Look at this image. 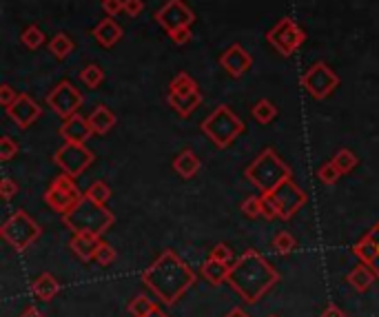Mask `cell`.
Wrapping results in <instances>:
<instances>
[{"mask_svg": "<svg viewBox=\"0 0 379 317\" xmlns=\"http://www.w3.org/2000/svg\"><path fill=\"white\" fill-rule=\"evenodd\" d=\"M191 27H180V29H175V31H171L169 34V38H171L175 45H186L188 40H191Z\"/></svg>", "mask_w": 379, "mask_h": 317, "instance_id": "cell-42", "label": "cell"}, {"mask_svg": "<svg viewBox=\"0 0 379 317\" xmlns=\"http://www.w3.org/2000/svg\"><path fill=\"white\" fill-rule=\"evenodd\" d=\"M167 102L180 118H188L193 111L202 105V93L197 82L188 73H178L169 85Z\"/></svg>", "mask_w": 379, "mask_h": 317, "instance_id": "cell-6", "label": "cell"}, {"mask_svg": "<svg viewBox=\"0 0 379 317\" xmlns=\"http://www.w3.org/2000/svg\"><path fill=\"white\" fill-rule=\"evenodd\" d=\"M0 195H3L5 202H9L14 195H18V184L12 178H5L3 182H0Z\"/></svg>", "mask_w": 379, "mask_h": 317, "instance_id": "cell-40", "label": "cell"}, {"mask_svg": "<svg viewBox=\"0 0 379 317\" xmlns=\"http://www.w3.org/2000/svg\"><path fill=\"white\" fill-rule=\"evenodd\" d=\"M211 259H215V262H224V264H231L233 262V249L229 244H224V242H220V244H215L211 249V255H208Z\"/></svg>", "mask_w": 379, "mask_h": 317, "instance_id": "cell-37", "label": "cell"}, {"mask_svg": "<svg viewBox=\"0 0 379 317\" xmlns=\"http://www.w3.org/2000/svg\"><path fill=\"white\" fill-rule=\"evenodd\" d=\"M262 218H267L269 222L280 220L278 207H276V202H273V198L269 193H262Z\"/></svg>", "mask_w": 379, "mask_h": 317, "instance_id": "cell-38", "label": "cell"}, {"mask_svg": "<svg viewBox=\"0 0 379 317\" xmlns=\"http://www.w3.org/2000/svg\"><path fill=\"white\" fill-rule=\"evenodd\" d=\"M333 162H335V166L339 171H342V175L344 173H350L357 166V155L355 153H350L348 149H339V151L335 153V157H333Z\"/></svg>", "mask_w": 379, "mask_h": 317, "instance_id": "cell-30", "label": "cell"}, {"mask_svg": "<svg viewBox=\"0 0 379 317\" xmlns=\"http://www.w3.org/2000/svg\"><path fill=\"white\" fill-rule=\"evenodd\" d=\"M368 238H371V242L375 244V262H373V268H375V273L379 275V222L377 225L366 233Z\"/></svg>", "mask_w": 379, "mask_h": 317, "instance_id": "cell-43", "label": "cell"}, {"mask_svg": "<svg viewBox=\"0 0 379 317\" xmlns=\"http://www.w3.org/2000/svg\"><path fill=\"white\" fill-rule=\"evenodd\" d=\"M142 282H145L156 295H160L162 302L173 304L178 297L195 282V275L191 268L186 266L184 259H180L173 251H164V253L142 273Z\"/></svg>", "mask_w": 379, "mask_h": 317, "instance_id": "cell-1", "label": "cell"}, {"mask_svg": "<svg viewBox=\"0 0 379 317\" xmlns=\"http://www.w3.org/2000/svg\"><path fill=\"white\" fill-rule=\"evenodd\" d=\"M21 317H45V315H42L40 311H38L36 306H29V309H27Z\"/></svg>", "mask_w": 379, "mask_h": 317, "instance_id": "cell-46", "label": "cell"}, {"mask_svg": "<svg viewBox=\"0 0 379 317\" xmlns=\"http://www.w3.org/2000/svg\"><path fill=\"white\" fill-rule=\"evenodd\" d=\"M306 40L304 29L293 21V18H282L267 31V42L280 55H293Z\"/></svg>", "mask_w": 379, "mask_h": 317, "instance_id": "cell-8", "label": "cell"}, {"mask_svg": "<svg viewBox=\"0 0 379 317\" xmlns=\"http://www.w3.org/2000/svg\"><path fill=\"white\" fill-rule=\"evenodd\" d=\"M45 40H47V36H45V31L38 25L25 27L23 34H21V42L27 47V49H32V51L40 49V47L45 45Z\"/></svg>", "mask_w": 379, "mask_h": 317, "instance_id": "cell-28", "label": "cell"}, {"mask_svg": "<svg viewBox=\"0 0 379 317\" xmlns=\"http://www.w3.org/2000/svg\"><path fill=\"white\" fill-rule=\"evenodd\" d=\"M375 268L373 266H368V264H359V266H355L353 271L348 273V284L355 288L357 293H364V291H368L371 288V284H373V279H375Z\"/></svg>", "mask_w": 379, "mask_h": 317, "instance_id": "cell-22", "label": "cell"}, {"mask_svg": "<svg viewBox=\"0 0 379 317\" xmlns=\"http://www.w3.org/2000/svg\"><path fill=\"white\" fill-rule=\"evenodd\" d=\"M158 309L156 302H151L147 295H138L134 302L129 304V313L134 317H147Z\"/></svg>", "mask_w": 379, "mask_h": 317, "instance_id": "cell-29", "label": "cell"}, {"mask_svg": "<svg viewBox=\"0 0 379 317\" xmlns=\"http://www.w3.org/2000/svg\"><path fill=\"white\" fill-rule=\"evenodd\" d=\"M62 222L73 233H96V236H102L104 231L113 227L116 218L104 204H98L87 195H82V200L71 211L62 213Z\"/></svg>", "mask_w": 379, "mask_h": 317, "instance_id": "cell-4", "label": "cell"}, {"mask_svg": "<svg viewBox=\"0 0 379 317\" xmlns=\"http://www.w3.org/2000/svg\"><path fill=\"white\" fill-rule=\"evenodd\" d=\"M317 178L324 182V184H335L339 178H342V171L337 169L333 160H328L326 164H321L317 169Z\"/></svg>", "mask_w": 379, "mask_h": 317, "instance_id": "cell-34", "label": "cell"}, {"mask_svg": "<svg viewBox=\"0 0 379 317\" xmlns=\"http://www.w3.org/2000/svg\"><path fill=\"white\" fill-rule=\"evenodd\" d=\"M32 291H34V295L38 297V300L49 302V300H53V295L60 291V284L51 273H42L38 279H34Z\"/></svg>", "mask_w": 379, "mask_h": 317, "instance_id": "cell-23", "label": "cell"}, {"mask_svg": "<svg viewBox=\"0 0 379 317\" xmlns=\"http://www.w3.org/2000/svg\"><path fill=\"white\" fill-rule=\"evenodd\" d=\"M18 151H21V147H18V142L12 136L0 138V160H3V162L14 160V157L18 155Z\"/></svg>", "mask_w": 379, "mask_h": 317, "instance_id": "cell-33", "label": "cell"}, {"mask_svg": "<svg viewBox=\"0 0 379 317\" xmlns=\"http://www.w3.org/2000/svg\"><path fill=\"white\" fill-rule=\"evenodd\" d=\"M40 233H42V229L38 227L25 211H16L14 216L3 225V229H0L3 240L9 242L16 251L29 249L34 242L40 238Z\"/></svg>", "mask_w": 379, "mask_h": 317, "instance_id": "cell-7", "label": "cell"}, {"mask_svg": "<svg viewBox=\"0 0 379 317\" xmlns=\"http://www.w3.org/2000/svg\"><path fill=\"white\" fill-rule=\"evenodd\" d=\"M100 244H102V240H100V236H96V233H73L69 249L80 259L89 262V259L96 257V251L100 249Z\"/></svg>", "mask_w": 379, "mask_h": 317, "instance_id": "cell-19", "label": "cell"}, {"mask_svg": "<svg viewBox=\"0 0 379 317\" xmlns=\"http://www.w3.org/2000/svg\"><path fill=\"white\" fill-rule=\"evenodd\" d=\"M156 23L162 27L167 34H171L180 27H193L195 14L191 12L184 0H167V5L156 12Z\"/></svg>", "mask_w": 379, "mask_h": 317, "instance_id": "cell-13", "label": "cell"}, {"mask_svg": "<svg viewBox=\"0 0 379 317\" xmlns=\"http://www.w3.org/2000/svg\"><path fill=\"white\" fill-rule=\"evenodd\" d=\"M56 164L60 166L62 173L71 175V178H78L80 173H84L96 160L91 149L87 144H75V142H64L53 155Z\"/></svg>", "mask_w": 379, "mask_h": 317, "instance_id": "cell-12", "label": "cell"}, {"mask_svg": "<svg viewBox=\"0 0 379 317\" xmlns=\"http://www.w3.org/2000/svg\"><path fill=\"white\" fill-rule=\"evenodd\" d=\"M102 9L107 16H118L125 12V0H102Z\"/></svg>", "mask_w": 379, "mask_h": 317, "instance_id": "cell-41", "label": "cell"}, {"mask_svg": "<svg viewBox=\"0 0 379 317\" xmlns=\"http://www.w3.org/2000/svg\"><path fill=\"white\" fill-rule=\"evenodd\" d=\"M269 195L273 198V202H276L280 220H291L306 204V193L302 191L293 180L284 182L282 186H278V189Z\"/></svg>", "mask_w": 379, "mask_h": 317, "instance_id": "cell-14", "label": "cell"}, {"mask_svg": "<svg viewBox=\"0 0 379 317\" xmlns=\"http://www.w3.org/2000/svg\"><path fill=\"white\" fill-rule=\"evenodd\" d=\"M220 67L229 73L231 78H242L246 71H251L253 67V58L251 53L244 49L242 45H231L229 49H226L222 55H220Z\"/></svg>", "mask_w": 379, "mask_h": 317, "instance_id": "cell-16", "label": "cell"}, {"mask_svg": "<svg viewBox=\"0 0 379 317\" xmlns=\"http://www.w3.org/2000/svg\"><path fill=\"white\" fill-rule=\"evenodd\" d=\"M91 36L96 38V42L104 49H111V47H116L120 40H122V27L113 21L111 16H107L104 21H100L96 27H93Z\"/></svg>", "mask_w": 379, "mask_h": 317, "instance_id": "cell-18", "label": "cell"}, {"mask_svg": "<svg viewBox=\"0 0 379 317\" xmlns=\"http://www.w3.org/2000/svg\"><path fill=\"white\" fill-rule=\"evenodd\" d=\"M7 116L12 118L21 129H29L36 123V120L42 116V107L38 105V102L32 96H27V93H21L14 105L7 107Z\"/></svg>", "mask_w": 379, "mask_h": 317, "instance_id": "cell-15", "label": "cell"}, {"mask_svg": "<svg viewBox=\"0 0 379 317\" xmlns=\"http://www.w3.org/2000/svg\"><path fill=\"white\" fill-rule=\"evenodd\" d=\"M321 317H346V313L339 309L337 304H328L324 309V313H321Z\"/></svg>", "mask_w": 379, "mask_h": 317, "instance_id": "cell-45", "label": "cell"}, {"mask_svg": "<svg viewBox=\"0 0 379 317\" xmlns=\"http://www.w3.org/2000/svg\"><path fill=\"white\" fill-rule=\"evenodd\" d=\"M87 198H91L93 202H98V204H107L109 200H111V189H109V184L107 182H102V180H98V182H93L89 189H87Z\"/></svg>", "mask_w": 379, "mask_h": 317, "instance_id": "cell-32", "label": "cell"}, {"mask_svg": "<svg viewBox=\"0 0 379 317\" xmlns=\"http://www.w3.org/2000/svg\"><path fill=\"white\" fill-rule=\"evenodd\" d=\"M271 246L276 249L280 255H289L291 251L295 249V238H293L289 231H280L276 233V238H273Z\"/></svg>", "mask_w": 379, "mask_h": 317, "instance_id": "cell-31", "label": "cell"}, {"mask_svg": "<svg viewBox=\"0 0 379 317\" xmlns=\"http://www.w3.org/2000/svg\"><path fill=\"white\" fill-rule=\"evenodd\" d=\"M89 125H91L93 134H96V136H104V134L111 131L113 125H116V114H113V111H111L109 107L98 105L96 109L91 111Z\"/></svg>", "mask_w": 379, "mask_h": 317, "instance_id": "cell-20", "label": "cell"}, {"mask_svg": "<svg viewBox=\"0 0 379 317\" xmlns=\"http://www.w3.org/2000/svg\"><path fill=\"white\" fill-rule=\"evenodd\" d=\"M173 171L184 180H191L193 175L200 171V157H197L191 149H184L182 153L175 155L173 160Z\"/></svg>", "mask_w": 379, "mask_h": 317, "instance_id": "cell-21", "label": "cell"}, {"mask_svg": "<svg viewBox=\"0 0 379 317\" xmlns=\"http://www.w3.org/2000/svg\"><path fill=\"white\" fill-rule=\"evenodd\" d=\"M229 273H231V266L224 264V262H215V259L208 257V262L202 266V275L208 279L211 284H222L229 279Z\"/></svg>", "mask_w": 379, "mask_h": 317, "instance_id": "cell-24", "label": "cell"}, {"mask_svg": "<svg viewBox=\"0 0 379 317\" xmlns=\"http://www.w3.org/2000/svg\"><path fill=\"white\" fill-rule=\"evenodd\" d=\"M142 12H145V3H142V0H125V14L127 16L136 18Z\"/></svg>", "mask_w": 379, "mask_h": 317, "instance_id": "cell-44", "label": "cell"}, {"mask_svg": "<svg viewBox=\"0 0 379 317\" xmlns=\"http://www.w3.org/2000/svg\"><path fill=\"white\" fill-rule=\"evenodd\" d=\"M93 262H98L100 266H109L116 262V249H113L111 244H107V242H102L100 249L96 251V257H93Z\"/></svg>", "mask_w": 379, "mask_h": 317, "instance_id": "cell-35", "label": "cell"}, {"mask_svg": "<svg viewBox=\"0 0 379 317\" xmlns=\"http://www.w3.org/2000/svg\"><path fill=\"white\" fill-rule=\"evenodd\" d=\"M47 107H49L56 116L67 120L78 114V109L82 107V93L80 89H75L71 80H60L58 85L47 93Z\"/></svg>", "mask_w": 379, "mask_h": 317, "instance_id": "cell-11", "label": "cell"}, {"mask_svg": "<svg viewBox=\"0 0 379 317\" xmlns=\"http://www.w3.org/2000/svg\"><path fill=\"white\" fill-rule=\"evenodd\" d=\"M18 96H21V93H18L12 85H9V82H3V85H0V105H3L5 109L12 107L14 102L18 100Z\"/></svg>", "mask_w": 379, "mask_h": 317, "instance_id": "cell-39", "label": "cell"}, {"mask_svg": "<svg viewBox=\"0 0 379 317\" xmlns=\"http://www.w3.org/2000/svg\"><path fill=\"white\" fill-rule=\"evenodd\" d=\"M147 317H167V315H164L162 311H160V309H156L154 313H151V315H147Z\"/></svg>", "mask_w": 379, "mask_h": 317, "instance_id": "cell-48", "label": "cell"}, {"mask_svg": "<svg viewBox=\"0 0 379 317\" xmlns=\"http://www.w3.org/2000/svg\"><path fill=\"white\" fill-rule=\"evenodd\" d=\"M202 134L211 140L217 149H226L231 147L235 140L244 134V123L235 116V111L231 107L220 105L213 114H208L202 120Z\"/></svg>", "mask_w": 379, "mask_h": 317, "instance_id": "cell-5", "label": "cell"}, {"mask_svg": "<svg viewBox=\"0 0 379 317\" xmlns=\"http://www.w3.org/2000/svg\"><path fill=\"white\" fill-rule=\"evenodd\" d=\"M93 136V129L89 125V118L82 116H71L60 125V138L64 142H75V144H84L89 142V138Z\"/></svg>", "mask_w": 379, "mask_h": 317, "instance_id": "cell-17", "label": "cell"}, {"mask_svg": "<svg viewBox=\"0 0 379 317\" xmlns=\"http://www.w3.org/2000/svg\"><path fill=\"white\" fill-rule=\"evenodd\" d=\"M339 85H342V80H339V76L326 62L310 64L308 71L302 76V87H304L308 91V96L315 100L330 98L339 89Z\"/></svg>", "mask_w": 379, "mask_h": 317, "instance_id": "cell-9", "label": "cell"}, {"mask_svg": "<svg viewBox=\"0 0 379 317\" xmlns=\"http://www.w3.org/2000/svg\"><path fill=\"white\" fill-rule=\"evenodd\" d=\"M80 200H82V193L78 189V184H75V180L71 178V175H67V173L58 175V178L51 182V186L45 193L47 207L53 209V211H58V213L71 211Z\"/></svg>", "mask_w": 379, "mask_h": 317, "instance_id": "cell-10", "label": "cell"}, {"mask_svg": "<svg viewBox=\"0 0 379 317\" xmlns=\"http://www.w3.org/2000/svg\"><path fill=\"white\" fill-rule=\"evenodd\" d=\"M78 78L87 89H98L102 85V80H104V71H102L100 64L91 62V64H87V67H82V71L78 73Z\"/></svg>", "mask_w": 379, "mask_h": 317, "instance_id": "cell-27", "label": "cell"}, {"mask_svg": "<svg viewBox=\"0 0 379 317\" xmlns=\"http://www.w3.org/2000/svg\"><path fill=\"white\" fill-rule=\"evenodd\" d=\"M278 277L280 275L276 268H273L258 251L249 249L238 262H235V266H231V273L226 282H229L244 300L258 302L260 297L278 282Z\"/></svg>", "mask_w": 379, "mask_h": 317, "instance_id": "cell-2", "label": "cell"}, {"mask_svg": "<svg viewBox=\"0 0 379 317\" xmlns=\"http://www.w3.org/2000/svg\"><path fill=\"white\" fill-rule=\"evenodd\" d=\"M244 175L249 178L251 184H255L262 193H273L293 178L291 166L282 160V157L273 151V149H264V151L255 157V160L246 166Z\"/></svg>", "mask_w": 379, "mask_h": 317, "instance_id": "cell-3", "label": "cell"}, {"mask_svg": "<svg viewBox=\"0 0 379 317\" xmlns=\"http://www.w3.org/2000/svg\"><path fill=\"white\" fill-rule=\"evenodd\" d=\"M75 49V45H73V40L69 38L67 34H56L53 38H51V42H49V53L53 55L56 60H64V58H69L71 55V51Z\"/></svg>", "mask_w": 379, "mask_h": 317, "instance_id": "cell-26", "label": "cell"}, {"mask_svg": "<svg viewBox=\"0 0 379 317\" xmlns=\"http://www.w3.org/2000/svg\"><path fill=\"white\" fill-rule=\"evenodd\" d=\"M226 317H249V315H246L242 309H233V311H231L229 315H226Z\"/></svg>", "mask_w": 379, "mask_h": 317, "instance_id": "cell-47", "label": "cell"}, {"mask_svg": "<svg viewBox=\"0 0 379 317\" xmlns=\"http://www.w3.org/2000/svg\"><path fill=\"white\" fill-rule=\"evenodd\" d=\"M253 118H255V123H260V125H271L273 120L278 118V107H276V102H271L267 98H262L258 100L253 105Z\"/></svg>", "mask_w": 379, "mask_h": 317, "instance_id": "cell-25", "label": "cell"}, {"mask_svg": "<svg viewBox=\"0 0 379 317\" xmlns=\"http://www.w3.org/2000/svg\"><path fill=\"white\" fill-rule=\"evenodd\" d=\"M242 213L249 220H258L262 218V195L260 198H249L242 202Z\"/></svg>", "mask_w": 379, "mask_h": 317, "instance_id": "cell-36", "label": "cell"}]
</instances>
